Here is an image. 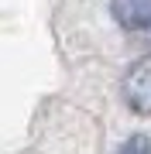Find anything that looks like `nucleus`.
Wrapping results in <instances>:
<instances>
[{
    "label": "nucleus",
    "mask_w": 151,
    "mask_h": 154,
    "mask_svg": "<svg viewBox=\"0 0 151 154\" xmlns=\"http://www.w3.org/2000/svg\"><path fill=\"white\" fill-rule=\"evenodd\" d=\"M110 11L120 28L148 31L151 28V0H110Z\"/></svg>",
    "instance_id": "nucleus-2"
},
{
    "label": "nucleus",
    "mask_w": 151,
    "mask_h": 154,
    "mask_svg": "<svg viewBox=\"0 0 151 154\" xmlns=\"http://www.w3.org/2000/svg\"><path fill=\"white\" fill-rule=\"evenodd\" d=\"M124 99L141 116H151V55L137 58L124 75Z\"/></svg>",
    "instance_id": "nucleus-1"
},
{
    "label": "nucleus",
    "mask_w": 151,
    "mask_h": 154,
    "mask_svg": "<svg viewBox=\"0 0 151 154\" xmlns=\"http://www.w3.org/2000/svg\"><path fill=\"white\" fill-rule=\"evenodd\" d=\"M117 154H151V140L144 137V134H137V137H131Z\"/></svg>",
    "instance_id": "nucleus-3"
}]
</instances>
